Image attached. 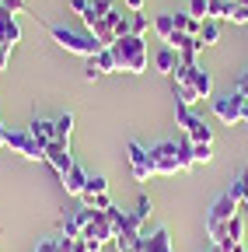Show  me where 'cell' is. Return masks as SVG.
Returning <instances> with one entry per match:
<instances>
[{
  "instance_id": "3957f363",
  "label": "cell",
  "mask_w": 248,
  "mask_h": 252,
  "mask_svg": "<svg viewBox=\"0 0 248 252\" xmlns=\"http://www.w3.org/2000/svg\"><path fill=\"white\" fill-rule=\"evenodd\" d=\"M175 119L182 126V137L185 140H193V144H213V126L203 116H196L189 105H175Z\"/></svg>"
},
{
  "instance_id": "8fae6325",
  "label": "cell",
  "mask_w": 248,
  "mask_h": 252,
  "mask_svg": "<svg viewBox=\"0 0 248 252\" xmlns=\"http://www.w3.org/2000/svg\"><path fill=\"white\" fill-rule=\"evenodd\" d=\"M59 186H63V193H67V196H81V193H84V186H87V172L74 161V165H70V172L59 179Z\"/></svg>"
},
{
  "instance_id": "5bb4252c",
  "label": "cell",
  "mask_w": 248,
  "mask_h": 252,
  "mask_svg": "<svg viewBox=\"0 0 248 252\" xmlns=\"http://www.w3.org/2000/svg\"><path fill=\"white\" fill-rule=\"evenodd\" d=\"M28 133H32L42 147H49L56 140V119H32V126H28Z\"/></svg>"
},
{
  "instance_id": "603a6c76",
  "label": "cell",
  "mask_w": 248,
  "mask_h": 252,
  "mask_svg": "<svg viewBox=\"0 0 248 252\" xmlns=\"http://www.w3.org/2000/svg\"><path fill=\"white\" fill-rule=\"evenodd\" d=\"M154 32H158L161 42H168V39L175 35V18H171V14H158V18H154Z\"/></svg>"
},
{
  "instance_id": "d6a6232c",
  "label": "cell",
  "mask_w": 248,
  "mask_h": 252,
  "mask_svg": "<svg viewBox=\"0 0 248 252\" xmlns=\"http://www.w3.org/2000/svg\"><path fill=\"white\" fill-rule=\"evenodd\" d=\"M91 207H95V210H112L115 203H112V196H109V193H102V196L91 200Z\"/></svg>"
},
{
  "instance_id": "ffe728a7",
  "label": "cell",
  "mask_w": 248,
  "mask_h": 252,
  "mask_svg": "<svg viewBox=\"0 0 248 252\" xmlns=\"http://www.w3.org/2000/svg\"><path fill=\"white\" fill-rule=\"evenodd\" d=\"M217 42H220V25H217L213 18H206L203 28H199V46L206 49V46H217Z\"/></svg>"
},
{
  "instance_id": "8d00e7d4",
  "label": "cell",
  "mask_w": 248,
  "mask_h": 252,
  "mask_svg": "<svg viewBox=\"0 0 248 252\" xmlns=\"http://www.w3.org/2000/svg\"><path fill=\"white\" fill-rule=\"evenodd\" d=\"M35 252H56V242H49V238H46V242H39V245H35Z\"/></svg>"
},
{
  "instance_id": "e0dca14e",
  "label": "cell",
  "mask_w": 248,
  "mask_h": 252,
  "mask_svg": "<svg viewBox=\"0 0 248 252\" xmlns=\"http://www.w3.org/2000/svg\"><path fill=\"white\" fill-rule=\"evenodd\" d=\"M154 67H158L161 74H171V70L178 67V53H175L171 46H161L158 53H154Z\"/></svg>"
},
{
  "instance_id": "7c38bea8",
  "label": "cell",
  "mask_w": 248,
  "mask_h": 252,
  "mask_svg": "<svg viewBox=\"0 0 248 252\" xmlns=\"http://www.w3.org/2000/svg\"><path fill=\"white\" fill-rule=\"evenodd\" d=\"M0 42H7V46L21 42V25L11 11H0Z\"/></svg>"
},
{
  "instance_id": "f35d334b",
  "label": "cell",
  "mask_w": 248,
  "mask_h": 252,
  "mask_svg": "<svg viewBox=\"0 0 248 252\" xmlns=\"http://www.w3.org/2000/svg\"><path fill=\"white\" fill-rule=\"evenodd\" d=\"M241 94V91H238ZM241 123H248V94H241Z\"/></svg>"
},
{
  "instance_id": "f1b7e54d",
  "label": "cell",
  "mask_w": 248,
  "mask_h": 252,
  "mask_svg": "<svg viewBox=\"0 0 248 252\" xmlns=\"http://www.w3.org/2000/svg\"><path fill=\"white\" fill-rule=\"evenodd\" d=\"M227 21H234V25H248V4H245V0H238V4L231 7Z\"/></svg>"
},
{
  "instance_id": "ee69618b",
  "label": "cell",
  "mask_w": 248,
  "mask_h": 252,
  "mask_svg": "<svg viewBox=\"0 0 248 252\" xmlns=\"http://www.w3.org/2000/svg\"><path fill=\"white\" fill-rule=\"evenodd\" d=\"M245 4H248V0H245Z\"/></svg>"
},
{
  "instance_id": "4dcf8cb0",
  "label": "cell",
  "mask_w": 248,
  "mask_h": 252,
  "mask_svg": "<svg viewBox=\"0 0 248 252\" xmlns=\"http://www.w3.org/2000/svg\"><path fill=\"white\" fill-rule=\"evenodd\" d=\"M63 235H67V238H81V235H84V231H81V224L74 220V214L63 220Z\"/></svg>"
},
{
  "instance_id": "5b68a950",
  "label": "cell",
  "mask_w": 248,
  "mask_h": 252,
  "mask_svg": "<svg viewBox=\"0 0 248 252\" xmlns=\"http://www.w3.org/2000/svg\"><path fill=\"white\" fill-rule=\"evenodd\" d=\"M126 161H130V172L137 182H150V175H158L154 172V161H150V147H143L140 140H130L126 144Z\"/></svg>"
},
{
  "instance_id": "9c48e42d",
  "label": "cell",
  "mask_w": 248,
  "mask_h": 252,
  "mask_svg": "<svg viewBox=\"0 0 248 252\" xmlns=\"http://www.w3.org/2000/svg\"><path fill=\"white\" fill-rule=\"evenodd\" d=\"M210 109H213V116L220 119V123L234 126V123H241V94L238 91H227V94H220V98H213Z\"/></svg>"
},
{
  "instance_id": "44dd1931",
  "label": "cell",
  "mask_w": 248,
  "mask_h": 252,
  "mask_svg": "<svg viewBox=\"0 0 248 252\" xmlns=\"http://www.w3.org/2000/svg\"><path fill=\"white\" fill-rule=\"evenodd\" d=\"M91 60H95V67H98L102 74H119V63H115L112 49H98V53L91 56Z\"/></svg>"
},
{
  "instance_id": "d4e9b609",
  "label": "cell",
  "mask_w": 248,
  "mask_h": 252,
  "mask_svg": "<svg viewBox=\"0 0 248 252\" xmlns=\"http://www.w3.org/2000/svg\"><path fill=\"white\" fill-rule=\"evenodd\" d=\"M227 238H231L234 245H241V242H245V220H241V214L227 220Z\"/></svg>"
},
{
  "instance_id": "60d3db41",
  "label": "cell",
  "mask_w": 248,
  "mask_h": 252,
  "mask_svg": "<svg viewBox=\"0 0 248 252\" xmlns=\"http://www.w3.org/2000/svg\"><path fill=\"white\" fill-rule=\"evenodd\" d=\"M122 4H126L130 11H143V0H122Z\"/></svg>"
},
{
  "instance_id": "7402d4cb",
  "label": "cell",
  "mask_w": 248,
  "mask_h": 252,
  "mask_svg": "<svg viewBox=\"0 0 248 252\" xmlns=\"http://www.w3.org/2000/svg\"><path fill=\"white\" fill-rule=\"evenodd\" d=\"M175 105H199V94H196V88L193 84H175Z\"/></svg>"
},
{
  "instance_id": "7a4b0ae2",
  "label": "cell",
  "mask_w": 248,
  "mask_h": 252,
  "mask_svg": "<svg viewBox=\"0 0 248 252\" xmlns=\"http://www.w3.org/2000/svg\"><path fill=\"white\" fill-rule=\"evenodd\" d=\"M46 32H49V39H53L59 49H67V53H74V56H84V60H91V56L102 49L91 32H74V28H67V25H46Z\"/></svg>"
},
{
  "instance_id": "ac0fdd59",
  "label": "cell",
  "mask_w": 248,
  "mask_h": 252,
  "mask_svg": "<svg viewBox=\"0 0 248 252\" xmlns=\"http://www.w3.org/2000/svg\"><path fill=\"white\" fill-rule=\"evenodd\" d=\"M193 88H196V94H199V102H206L210 94H213V74L203 70V67H196V74H193Z\"/></svg>"
},
{
  "instance_id": "52a82bcc",
  "label": "cell",
  "mask_w": 248,
  "mask_h": 252,
  "mask_svg": "<svg viewBox=\"0 0 248 252\" xmlns=\"http://www.w3.org/2000/svg\"><path fill=\"white\" fill-rule=\"evenodd\" d=\"M140 242H143V228L133 220V214H126V220H122V228L115 231L112 245H115V252H140Z\"/></svg>"
},
{
  "instance_id": "ab89813d",
  "label": "cell",
  "mask_w": 248,
  "mask_h": 252,
  "mask_svg": "<svg viewBox=\"0 0 248 252\" xmlns=\"http://www.w3.org/2000/svg\"><path fill=\"white\" fill-rule=\"evenodd\" d=\"M7 147V126H4V119H0V151Z\"/></svg>"
},
{
  "instance_id": "30bf717a",
  "label": "cell",
  "mask_w": 248,
  "mask_h": 252,
  "mask_svg": "<svg viewBox=\"0 0 248 252\" xmlns=\"http://www.w3.org/2000/svg\"><path fill=\"white\" fill-rule=\"evenodd\" d=\"M238 200L231 196V193H224V196H217L213 203H210V210H206V220H217V224H227L231 217H238Z\"/></svg>"
},
{
  "instance_id": "ba28073f",
  "label": "cell",
  "mask_w": 248,
  "mask_h": 252,
  "mask_svg": "<svg viewBox=\"0 0 248 252\" xmlns=\"http://www.w3.org/2000/svg\"><path fill=\"white\" fill-rule=\"evenodd\" d=\"M46 165L56 172V179H63L74 165V154H70V140H53L46 147Z\"/></svg>"
},
{
  "instance_id": "e575fe53",
  "label": "cell",
  "mask_w": 248,
  "mask_h": 252,
  "mask_svg": "<svg viewBox=\"0 0 248 252\" xmlns=\"http://www.w3.org/2000/svg\"><path fill=\"white\" fill-rule=\"evenodd\" d=\"M11 49H14V46L0 42V70H7V63H11Z\"/></svg>"
},
{
  "instance_id": "f546056e",
  "label": "cell",
  "mask_w": 248,
  "mask_h": 252,
  "mask_svg": "<svg viewBox=\"0 0 248 252\" xmlns=\"http://www.w3.org/2000/svg\"><path fill=\"white\" fill-rule=\"evenodd\" d=\"M189 14L199 18V21H206L210 18V0H189Z\"/></svg>"
},
{
  "instance_id": "2e32d148",
  "label": "cell",
  "mask_w": 248,
  "mask_h": 252,
  "mask_svg": "<svg viewBox=\"0 0 248 252\" xmlns=\"http://www.w3.org/2000/svg\"><path fill=\"white\" fill-rule=\"evenodd\" d=\"M171 18H175V32H185V35H196V39H199V28H203L199 18H193L189 11H178V14H171Z\"/></svg>"
},
{
  "instance_id": "9a60e30c",
  "label": "cell",
  "mask_w": 248,
  "mask_h": 252,
  "mask_svg": "<svg viewBox=\"0 0 248 252\" xmlns=\"http://www.w3.org/2000/svg\"><path fill=\"white\" fill-rule=\"evenodd\" d=\"M102 193H109V179L105 175H87V186H84V193H81V203L91 207V200L102 196Z\"/></svg>"
},
{
  "instance_id": "83f0119b",
  "label": "cell",
  "mask_w": 248,
  "mask_h": 252,
  "mask_svg": "<svg viewBox=\"0 0 248 252\" xmlns=\"http://www.w3.org/2000/svg\"><path fill=\"white\" fill-rule=\"evenodd\" d=\"M150 210H154V207H150V200H147V196H140V200H137V210H133V220H137L140 228H143V220L150 217Z\"/></svg>"
},
{
  "instance_id": "484cf974",
  "label": "cell",
  "mask_w": 248,
  "mask_h": 252,
  "mask_svg": "<svg viewBox=\"0 0 248 252\" xmlns=\"http://www.w3.org/2000/svg\"><path fill=\"white\" fill-rule=\"evenodd\" d=\"M150 28V21H147V14H140V11H130V35H140L143 39V32Z\"/></svg>"
},
{
  "instance_id": "b9f144b4",
  "label": "cell",
  "mask_w": 248,
  "mask_h": 252,
  "mask_svg": "<svg viewBox=\"0 0 248 252\" xmlns=\"http://www.w3.org/2000/svg\"><path fill=\"white\" fill-rule=\"evenodd\" d=\"M87 245V252H102V242H84Z\"/></svg>"
},
{
  "instance_id": "8992f818",
  "label": "cell",
  "mask_w": 248,
  "mask_h": 252,
  "mask_svg": "<svg viewBox=\"0 0 248 252\" xmlns=\"http://www.w3.org/2000/svg\"><path fill=\"white\" fill-rule=\"evenodd\" d=\"M7 147L28 161H46V147L28 133V130H7Z\"/></svg>"
},
{
  "instance_id": "4fadbf2b",
  "label": "cell",
  "mask_w": 248,
  "mask_h": 252,
  "mask_svg": "<svg viewBox=\"0 0 248 252\" xmlns=\"http://www.w3.org/2000/svg\"><path fill=\"white\" fill-rule=\"evenodd\" d=\"M140 252H175L171 249V235H168V228H158L150 238L143 235V242H140Z\"/></svg>"
},
{
  "instance_id": "277c9868",
  "label": "cell",
  "mask_w": 248,
  "mask_h": 252,
  "mask_svg": "<svg viewBox=\"0 0 248 252\" xmlns=\"http://www.w3.org/2000/svg\"><path fill=\"white\" fill-rule=\"evenodd\" d=\"M178 140H158L150 147V161L158 175H178L182 172V158H178Z\"/></svg>"
},
{
  "instance_id": "7bdbcfd3",
  "label": "cell",
  "mask_w": 248,
  "mask_h": 252,
  "mask_svg": "<svg viewBox=\"0 0 248 252\" xmlns=\"http://www.w3.org/2000/svg\"><path fill=\"white\" fill-rule=\"evenodd\" d=\"M234 4H238V0H234Z\"/></svg>"
},
{
  "instance_id": "d6986e66",
  "label": "cell",
  "mask_w": 248,
  "mask_h": 252,
  "mask_svg": "<svg viewBox=\"0 0 248 252\" xmlns=\"http://www.w3.org/2000/svg\"><path fill=\"white\" fill-rule=\"evenodd\" d=\"M227 193L238 200V207H241V210H248V168H245V172L234 179V186L227 189Z\"/></svg>"
},
{
  "instance_id": "74e56055",
  "label": "cell",
  "mask_w": 248,
  "mask_h": 252,
  "mask_svg": "<svg viewBox=\"0 0 248 252\" xmlns=\"http://www.w3.org/2000/svg\"><path fill=\"white\" fill-rule=\"evenodd\" d=\"M234 91H241V94H248V70H245V74L238 77V88H234Z\"/></svg>"
},
{
  "instance_id": "cb8c5ba5",
  "label": "cell",
  "mask_w": 248,
  "mask_h": 252,
  "mask_svg": "<svg viewBox=\"0 0 248 252\" xmlns=\"http://www.w3.org/2000/svg\"><path fill=\"white\" fill-rule=\"evenodd\" d=\"M70 133H74V112H63L56 119V140H70Z\"/></svg>"
},
{
  "instance_id": "d590c367",
  "label": "cell",
  "mask_w": 248,
  "mask_h": 252,
  "mask_svg": "<svg viewBox=\"0 0 248 252\" xmlns=\"http://www.w3.org/2000/svg\"><path fill=\"white\" fill-rule=\"evenodd\" d=\"M102 77V70L95 67V60H87V67H84V81H98Z\"/></svg>"
},
{
  "instance_id": "1f68e13d",
  "label": "cell",
  "mask_w": 248,
  "mask_h": 252,
  "mask_svg": "<svg viewBox=\"0 0 248 252\" xmlns=\"http://www.w3.org/2000/svg\"><path fill=\"white\" fill-rule=\"evenodd\" d=\"M0 11H11L18 18V14H25V0H0Z\"/></svg>"
},
{
  "instance_id": "836d02e7",
  "label": "cell",
  "mask_w": 248,
  "mask_h": 252,
  "mask_svg": "<svg viewBox=\"0 0 248 252\" xmlns=\"http://www.w3.org/2000/svg\"><path fill=\"white\" fill-rule=\"evenodd\" d=\"M67 7H70V14H77V18H81V14L91 7V0H67Z\"/></svg>"
},
{
  "instance_id": "4316f807",
  "label": "cell",
  "mask_w": 248,
  "mask_h": 252,
  "mask_svg": "<svg viewBox=\"0 0 248 252\" xmlns=\"http://www.w3.org/2000/svg\"><path fill=\"white\" fill-rule=\"evenodd\" d=\"M193 161L196 165H210L213 161V144H193Z\"/></svg>"
},
{
  "instance_id": "6da1fadb",
  "label": "cell",
  "mask_w": 248,
  "mask_h": 252,
  "mask_svg": "<svg viewBox=\"0 0 248 252\" xmlns=\"http://www.w3.org/2000/svg\"><path fill=\"white\" fill-rule=\"evenodd\" d=\"M112 56H115V63H119V74L126 70V74H143L147 70V42L140 39V35H119L112 46Z\"/></svg>"
}]
</instances>
